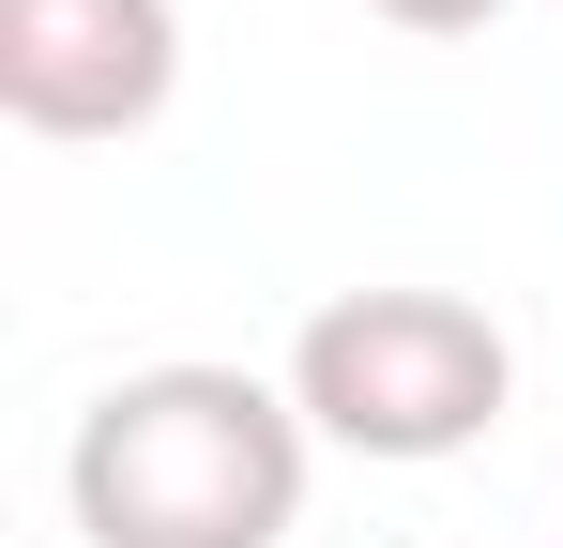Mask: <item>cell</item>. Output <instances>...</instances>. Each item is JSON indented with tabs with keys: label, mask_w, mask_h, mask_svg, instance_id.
<instances>
[{
	"label": "cell",
	"mask_w": 563,
	"mask_h": 548,
	"mask_svg": "<svg viewBox=\"0 0 563 548\" xmlns=\"http://www.w3.org/2000/svg\"><path fill=\"white\" fill-rule=\"evenodd\" d=\"M184 91L168 0H0V107L31 138H137Z\"/></svg>",
	"instance_id": "3"
},
{
	"label": "cell",
	"mask_w": 563,
	"mask_h": 548,
	"mask_svg": "<svg viewBox=\"0 0 563 548\" xmlns=\"http://www.w3.org/2000/svg\"><path fill=\"white\" fill-rule=\"evenodd\" d=\"M518 396V351L472 289H335L305 336H289V412L335 457H380V472H427V457H472Z\"/></svg>",
	"instance_id": "2"
},
{
	"label": "cell",
	"mask_w": 563,
	"mask_h": 548,
	"mask_svg": "<svg viewBox=\"0 0 563 548\" xmlns=\"http://www.w3.org/2000/svg\"><path fill=\"white\" fill-rule=\"evenodd\" d=\"M305 457L320 427L260 365H122L62 442V503L92 548H289Z\"/></svg>",
	"instance_id": "1"
},
{
	"label": "cell",
	"mask_w": 563,
	"mask_h": 548,
	"mask_svg": "<svg viewBox=\"0 0 563 548\" xmlns=\"http://www.w3.org/2000/svg\"><path fill=\"white\" fill-rule=\"evenodd\" d=\"M366 15H396V31H487L503 0H366Z\"/></svg>",
	"instance_id": "4"
}]
</instances>
